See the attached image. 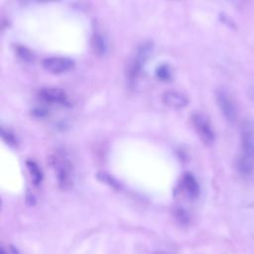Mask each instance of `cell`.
Returning <instances> with one entry per match:
<instances>
[{
    "label": "cell",
    "instance_id": "6da1fadb",
    "mask_svg": "<svg viewBox=\"0 0 254 254\" xmlns=\"http://www.w3.org/2000/svg\"><path fill=\"white\" fill-rule=\"evenodd\" d=\"M52 161L60 188L62 190H68L72 186L73 182L72 165L70 161L65 154L62 152H57Z\"/></svg>",
    "mask_w": 254,
    "mask_h": 254
},
{
    "label": "cell",
    "instance_id": "7a4b0ae2",
    "mask_svg": "<svg viewBox=\"0 0 254 254\" xmlns=\"http://www.w3.org/2000/svg\"><path fill=\"white\" fill-rule=\"evenodd\" d=\"M215 98L225 120L229 123H234L237 119L238 110L235 100L230 92L224 87H219L215 91Z\"/></svg>",
    "mask_w": 254,
    "mask_h": 254
},
{
    "label": "cell",
    "instance_id": "3957f363",
    "mask_svg": "<svg viewBox=\"0 0 254 254\" xmlns=\"http://www.w3.org/2000/svg\"><path fill=\"white\" fill-rule=\"evenodd\" d=\"M240 156L254 162V121L246 120L240 128Z\"/></svg>",
    "mask_w": 254,
    "mask_h": 254
},
{
    "label": "cell",
    "instance_id": "277c9868",
    "mask_svg": "<svg viewBox=\"0 0 254 254\" xmlns=\"http://www.w3.org/2000/svg\"><path fill=\"white\" fill-rule=\"evenodd\" d=\"M191 123L198 137L205 145H211L214 142L215 135L208 118L202 113H193Z\"/></svg>",
    "mask_w": 254,
    "mask_h": 254
},
{
    "label": "cell",
    "instance_id": "5b68a950",
    "mask_svg": "<svg viewBox=\"0 0 254 254\" xmlns=\"http://www.w3.org/2000/svg\"><path fill=\"white\" fill-rule=\"evenodd\" d=\"M43 67L51 73L60 74L68 71L73 67V61L64 57H50L42 62Z\"/></svg>",
    "mask_w": 254,
    "mask_h": 254
},
{
    "label": "cell",
    "instance_id": "8992f818",
    "mask_svg": "<svg viewBox=\"0 0 254 254\" xmlns=\"http://www.w3.org/2000/svg\"><path fill=\"white\" fill-rule=\"evenodd\" d=\"M162 100L165 105L173 109H180L188 105V97L177 90H167L162 95Z\"/></svg>",
    "mask_w": 254,
    "mask_h": 254
},
{
    "label": "cell",
    "instance_id": "52a82bcc",
    "mask_svg": "<svg viewBox=\"0 0 254 254\" xmlns=\"http://www.w3.org/2000/svg\"><path fill=\"white\" fill-rule=\"evenodd\" d=\"M149 46L143 45L142 47L139 48L137 55L135 56V58L131 61L129 66H128V76L130 79H134L138 76V74L140 73L141 67H142V64L145 62V59L149 53Z\"/></svg>",
    "mask_w": 254,
    "mask_h": 254
},
{
    "label": "cell",
    "instance_id": "ba28073f",
    "mask_svg": "<svg viewBox=\"0 0 254 254\" xmlns=\"http://www.w3.org/2000/svg\"><path fill=\"white\" fill-rule=\"evenodd\" d=\"M39 96L46 102L57 103V104H65L67 102L66 94L64 90L56 87H47L41 89Z\"/></svg>",
    "mask_w": 254,
    "mask_h": 254
},
{
    "label": "cell",
    "instance_id": "9c48e42d",
    "mask_svg": "<svg viewBox=\"0 0 254 254\" xmlns=\"http://www.w3.org/2000/svg\"><path fill=\"white\" fill-rule=\"evenodd\" d=\"M182 187L185 190L186 193L190 198H196L199 194V186L194 178V176L190 173H186L182 179Z\"/></svg>",
    "mask_w": 254,
    "mask_h": 254
},
{
    "label": "cell",
    "instance_id": "30bf717a",
    "mask_svg": "<svg viewBox=\"0 0 254 254\" xmlns=\"http://www.w3.org/2000/svg\"><path fill=\"white\" fill-rule=\"evenodd\" d=\"M235 166H236L237 172L243 177H249L250 175H252V173L254 171V162L251 160H248L240 155L236 159Z\"/></svg>",
    "mask_w": 254,
    "mask_h": 254
},
{
    "label": "cell",
    "instance_id": "8fae6325",
    "mask_svg": "<svg viewBox=\"0 0 254 254\" xmlns=\"http://www.w3.org/2000/svg\"><path fill=\"white\" fill-rule=\"evenodd\" d=\"M26 166L28 168V171H29V174L31 176V180L32 182L34 183V185H39L41 182H42V179H43V173L40 169V167L38 166V164L34 161H27L26 162Z\"/></svg>",
    "mask_w": 254,
    "mask_h": 254
},
{
    "label": "cell",
    "instance_id": "7c38bea8",
    "mask_svg": "<svg viewBox=\"0 0 254 254\" xmlns=\"http://www.w3.org/2000/svg\"><path fill=\"white\" fill-rule=\"evenodd\" d=\"M92 46L94 51L98 54V55H102L105 53L106 50V43L105 40L103 39L102 36L96 34L94 35L93 39H92Z\"/></svg>",
    "mask_w": 254,
    "mask_h": 254
},
{
    "label": "cell",
    "instance_id": "4fadbf2b",
    "mask_svg": "<svg viewBox=\"0 0 254 254\" xmlns=\"http://www.w3.org/2000/svg\"><path fill=\"white\" fill-rule=\"evenodd\" d=\"M175 215L177 220L182 224V225H186L189 223V214L187 213V211L183 208H177L175 211Z\"/></svg>",
    "mask_w": 254,
    "mask_h": 254
},
{
    "label": "cell",
    "instance_id": "5bb4252c",
    "mask_svg": "<svg viewBox=\"0 0 254 254\" xmlns=\"http://www.w3.org/2000/svg\"><path fill=\"white\" fill-rule=\"evenodd\" d=\"M1 136L7 144H9V145H16L17 144V140H16L15 136L9 130H6V129L2 128L1 129Z\"/></svg>",
    "mask_w": 254,
    "mask_h": 254
},
{
    "label": "cell",
    "instance_id": "9a60e30c",
    "mask_svg": "<svg viewBox=\"0 0 254 254\" xmlns=\"http://www.w3.org/2000/svg\"><path fill=\"white\" fill-rule=\"evenodd\" d=\"M157 75L162 80H168L171 77V71H170L168 65L163 64V65L159 66L157 69Z\"/></svg>",
    "mask_w": 254,
    "mask_h": 254
},
{
    "label": "cell",
    "instance_id": "2e32d148",
    "mask_svg": "<svg viewBox=\"0 0 254 254\" xmlns=\"http://www.w3.org/2000/svg\"><path fill=\"white\" fill-rule=\"evenodd\" d=\"M18 53H19L20 57H21L22 59H24V60L29 61V60L32 59V55H31L30 51H29L28 49H26L25 47H20V48L18 49Z\"/></svg>",
    "mask_w": 254,
    "mask_h": 254
},
{
    "label": "cell",
    "instance_id": "e0dca14e",
    "mask_svg": "<svg viewBox=\"0 0 254 254\" xmlns=\"http://www.w3.org/2000/svg\"><path fill=\"white\" fill-rule=\"evenodd\" d=\"M98 178L102 181V182H104V183H108L110 186H116L117 184H116V182L110 177V176H108L107 174H99L98 175Z\"/></svg>",
    "mask_w": 254,
    "mask_h": 254
},
{
    "label": "cell",
    "instance_id": "ac0fdd59",
    "mask_svg": "<svg viewBox=\"0 0 254 254\" xmlns=\"http://www.w3.org/2000/svg\"><path fill=\"white\" fill-rule=\"evenodd\" d=\"M247 97H248L249 101H251L254 104V84H251L247 88Z\"/></svg>",
    "mask_w": 254,
    "mask_h": 254
},
{
    "label": "cell",
    "instance_id": "d6986e66",
    "mask_svg": "<svg viewBox=\"0 0 254 254\" xmlns=\"http://www.w3.org/2000/svg\"><path fill=\"white\" fill-rule=\"evenodd\" d=\"M11 250H12V253H13V254H20L19 251H18L15 247H13V246H11Z\"/></svg>",
    "mask_w": 254,
    "mask_h": 254
},
{
    "label": "cell",
    "instance_id": "ffe728a7",
    "mask_svg": "<svg viewBox=\"0 0 254 254\" xmlns=\"http://www.w3.org/2000/svg\"><path fill=\"white\" fill-rule=\"evenodd\" d=\"M0 254H7V253L4 251V249H3V248H1V250H0Z\"/></svg>",
    "mask_w": 254,
    "mask_h": 254
}]
</instances>
